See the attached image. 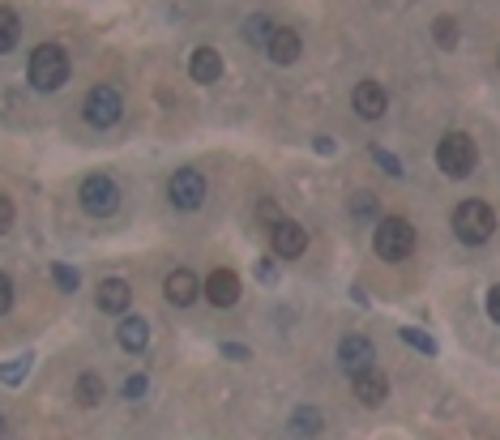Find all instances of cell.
Here are the masks:
<instances>
[{
	"mask_svg": "<svg viewBox=\"0 0 500 440\" xmlns=\"http://www.w3.org/2000/svg\"><path fill=\"white\" fill-rule=\"evenodd\" d=\"M270 244H274L278 257H300L303 248H308V231H303L300 223L278 218V223H270Z\"/></svg>",
	"mask_w": 500,
	"mask_h": 440,
	"instance_id": "8",
	"label": "cell"
},
{
	"mask_svg": "<svg viewBox=\"0 0 500 440\" xmlns=\"http://www.w3.org/2000/svg\"><path fill=\"white\" fill-rule=\"evenodd\" d=\"M355 206H360V210H355L360 218H368V214H372V197H355Z\"/></svg>",
	"mask_w": 500,
	"mask_h": 440,
	"instance_id": "33",
	"label": "cell"
},
{
	"mask_svg": "<svg viewBox=\"0 0 500 440\" xmlns=\"http://www.w3.org/2000/svg\"><path fill=\"white\" fill-rule=\"evenodd\" d=\"M116 338H120L124 350H146V342H150V325L141 317H124L120 330H116Z\"/></svg>",
	"mask_w": 500,
	"mask_h": 440,
	"instance_id": "17",
	"label": "cell"
},
{
	"mask_svg": "<svg viewBox=\"0 0 500 440\" xmlns=\"http://www.w3.org/2000/svg\"><path fill=\"white\" fill-rule=\"evenodd\" d=\"M402 342H410V347L424 350V355H437V342H432L424 330H410V325H407V330H402Z\"/></svg>",
	"mask_w": 500,
	"mask_h": 440,
	"instance_id": "23",
	"label": "cell"
},
{
	"mask_svg": "<svg viewBox=\"0 0 500 440\" xmlns=\"http://www.w3.org/2000/svg\"><path fill=\"white\" fill-rule=\"evenodd\" d=\"M82 116H86L91 129H111V124L124 116L120 91H116V86H94V91L86 94V103H82Z\"/></svg>",
	"mask_w": 500,
	"mask_h": 440,
	"instance_id": "6",
	"label": "cell"
},
{
	"mask_svg": "<svg viewBox=\"0 0 500 440\" xmlns=\"http://www.w3.org/2000/svg\"><path fill=\"white\" fill-rule=\"evenodd\" d=\"M257 210H261V223H278V206L274 201H261Z\"/></svg>",
	"mask_w": 500,
	"mask_h": 440,
	"instance_id": "31",
	"label": "cell"
},
{
	"mask_svg": "<svg viewBox=\"0 0 500 440\" xmlns=\"http://www.w3.org/2000/svg\"><path fill=\"white\" fill-rule=\"evenodd\" d=\"M338 364L347 368V372L372 364V342H368L364 334H347L342 342H338Z\"/></svg>",
	"mask_w": 500,
	"mask_h": 440,
	"instance_id": "15",
	"label": "cell"
},
{
	"mask_svg": "<svg viewBox=\"0 0 500 440\" xmlns=\"http://www.w3.org/2000/svg\"><path fill=\"white\" fill-rule=\"evenodd\" d=\"M351 389H355V397L364 402V407H380L385 397H389V380L380 377L377 368H355V380H351Z\"/></svg>",
	"mask_w": 500,
	"mask_h": 440,
	"instance_id": "10",
	"label": "cell"
},
{
	"mask_svg": "<svg viewBox=\"0 0 500 440\" xmlns=\"http://www.w3.org/2000/svg\"><path fill=\"white\" fill-rule=\"evenodd\" d=\"M0 432H5V419H0Z\"/></svg>",
	"mask_w": 500,
	"mask_h": 440,
	"instance_id": "34",
	"label": "cell"
},
{
	"mask_svg": "<svg viewBox=\"0 0 500 440\" xmlns=\"http://www.w3.org/2000/svg\"><path fill=\"white\" fill-rule=\"evenodd\" d=\"M163 295H167V304H176V308L197 304V295H201V278H197L193 270H171V278L163 282Z\"/></svg>",
	"mask_w": 500,
	"mask_h": 440,
	"instance_id": "9",
	"label": "cell"
},
{
	"mask_svg": "<svg viewBox=\"0 0 500 440\" xmlns=\"http://www.w3.org/2000/svg\"><path fill=\"white\" fill-rule=\"evenodd\" d=\"M9 308H14V282H9V278L0 273V317H5Z\"/></svg>",
	"mask_w": 500,
	"mask_h": 440,
	"instance_id": "26",
	"label": "cell"
},
{
	"mask_svg": "<svg viewBox=\"0 0 500 440\" xmlns=\"http://www.w3.org/2000/svg\"><path fill=\"white\" fill-rule=\"evenodd\" d=\"M206 300H210L214 308H231V304H240V273H231V270H214L210 278H206Z\"/></svg>",
	"mask_w": 500,
	"mask_h": 440,
	"instance_id": "12",
	"label": "cell"
},
{
	"mask_svg": "<svg viewBox=\"0 0 500 440\" xmlns=\"http://www.w3.org/2000/svg\"><path fill=\"white\" fill-rule=\"evenodd\" d=\"M188 73H193V81L210 86V81L223 77V56H218L214 47H197V52H193V61H188Z\"/></svg>",
	"mask_w": 500,
	"mask_h": 440,
	"instance_id": "16",
	"label": "cell"
},
{
	"mask_svg": "<svg viewBox=\"0 0 500 440\" xmlns=\"http://www.w3.org/2000/svg\"><path fill=\"white\" fill-rule=\"evenodd\" d=\"M265 52H270L274 64H295L303 52V39L300 31H291V26H274L270 39H265Z\"/></svg>",
	"mask_w": 500,
	"mask_h": 440,
	"instance_id": "11",
	"label": "cell"
},
{
	"mask_svg": "<svg viewBox=\"0 0 500 440\" xmlns=\"http://www.w3.org/2000/svg\"><path fill=\"white\" fill-rule=\"evenodd\" d=\"M223 355H231V359H236V355H240V359H248V347H236V342H223Z\"/></svg>",
	"mask_w": 500,
	"mask_h": 440,
	"instance_id": "32",
	"label": "cell"
},
{
	"mask_svg": "<svg viewBox=\"0 0 500 440\" xmlns=\"http://www.w3.org/2000/svg\"><path fill=\"white\" fill-rule=\"evenodd\" d=\"M167 197H171V206L176 210H197L201 201H206V176L193 167H180L176 176H171V184H167Z\"/></svg>",
	"mask_w": 500,
	"mask_h": 440,
	"instance_id": "7",
	"label": "cell"
},
{
	"mask_svg": "<svg viewBox=\"0 0 500 440\" xmlns=\"http://www.w3.org/2000/svg\"><path fill=\"white\" fill-rule=\"evenodd\" d=\"M52 273H56V287H61V291H77V282H82L77 270H69V265H61V261L52 265Z\"/></svg>",
	"mask_w": 500,
	"mask_h": 440,
	"instance_id": "25",
	"label": "cell"
},
{
	"mask_svg": "<svg viewBox=\"0 0 500 440\" xmlns=\"http://www.w3.org/2000/svg\"><path fill=\"white\" fill-rule=\"evenodd\" d=\"M291 432H308V436H317V432H321V415L312 407H300V410H295V419H291Z\"/></svg>",
	"mask_w": 500,
	"mask_h": 440,
	"instance_id": "20",
	"label": "cell"
},
{
	"mask_svg": "<svg viewBox=\"0 0 500 440\" xmlns=\"http://www.w3.org/2000/svg\"><path fill=\"white\" fill-rule=\"evenodd\" d=\"M475 141L466 133H445L437 146V167L449 176V180H466L470 171H475Z\"/></svg>",
	"mask_w": 500,
	"mask_h": 440,
	"instance_id": "4",
	"label": "cell"
},
{
	"mask_svg": "<svg viewBox=\"0 0 500 440\" xmlns=\"http://www.w3.org/2000/svg\"><path fill=\"white\" fill-rule=\"evenodd\" d=\"M129 300H133V291H129L124 278H103V287L94 295L99 312H129Z\"/></svg>",
	"mask_w": 500,
	"mask_h": 440,
	"instance_id": "14",
	"label": "cell"
},
{
	"mask_svg": "<svg viewBox=\"0 0 500 440\" xmlns=\"http://www.w3.org/2000/svg\"><path fill=\"white\" fill-rule=\"evenodd\" d=\"M82 210L94 218H111L120 210V184L111 176H86L82 180Z\"/></svg>",
	"mask_w": 500,
	"mask_h": 440,
	"instance_id": "5",
	"label": "cell"
},
{
	"mask_svg": "<svg viewBox=\"0 0 500 440\" xmlns=\"http://www.w3.org/2000/svg\"><path fill=\"white\" fill-rule=\"evenodd\" d=\"M77 402L82 407H99L103 402V377L99 372H82L77 377Z\"/></svg>",
	"mask_w": 500,
	"mask_h": 440,
	"instance_id": "18",
	"label": "cell"
},
{
	"mask_svg": "<svg viewBox=\"0 0 500 440\" xmlns=\"http://www.w3.org/2000/svg\"><path fill=\"white\" fill-rule=\"evenodd\" d=\"M492 231H496V210L487 206V201L470 197L462 201L454 210V235L462 244H470V248H479V244L492 240Z\"/></svg>",
	"mask_w": 500,
	"mask_h": 440,
	"instance_id": "1",
	"label": "cell"
},
{
	"mask_svg": "<svg viewBox=\"0 0 500 440\" xmlns=\"http://www.w3.org/2000/svg\"><path fill=\"white\" fill-rule=\"evenodd\" d=\"M17 39H22V22H17L14 9H5V5H0V56H5V52H14Z\"/></svg>",
	"mask_w": 500,
	"mask_h": 440,
	"instance_id": "19",
	"label": "cell"
},
{
	"mask_svg": "<svg viewBox=\"0 0 500 440\" xmlns=\"http://www.w3.org/2000/svg\"><path fill=\"white\" fill-rule=\"evenodd\" d=\"M257 278L261 282H278V270H274L270 261H257Z\"/></svg>",
	"mask_w": 500,
	"mask_h": 440,
	"instance_id": "30",
	"label": "cell"
},
{
	"mask_svg": "<svg viewBox=\"0 0 500 440\" xmlns=\"http://www.w3.org/2000/svg\"><path fill=\"white\" fill-rule=\"evenodd\" d=\"M372 248H377L380 261H407L415 253V227L407 218H380L377 235H372Z\"/></svg>",
	"mask_w": 500,
	"mask_h": 440,
	"instance_id": "3",
	"label": "cell"
},
{
	"mask_svg": "<svg viewBox=\"0 0 500 440\" xmlns=\"http://www.w3.org/2000/svg\"><path fill=\"white\" fill-rule=\"evenodd\" d=\"M31 364H34V355H22L14 364H0V380H5V385H22V377L31 372Z\"/></svg>",
	"mask_w": 500,
	"mask_h": 440,
	"instance_id": "21",
	"label": "cell"
},
{
	"mask_svg": "<svg viewBox=\"0 0 500 440\" xmlns=\"http://www.w3.org/2000/svg\"><path fill=\"white\" fill-rule=\"evenodd\" d=\"M351 107H355V116H364V120H380L385 107H389V94L380 91L377 81H360L355 94H351Z\"/></svg>",
	"mask_w": 500,
	"mask_h": 440,
	"instance_id": "13",
	"label": "cell"
},
{
	"mask_svg": "<svg viewBox=\"0 0 500 440\" xmlns=\"http://www.w3.org/2000/svg\"><path fill=\"white\" fill-rule=\"evenodd\" d=\"M26 77H31L34 91H43V94L61 91L64 81H69V56H64V47H56V43L34 47L31 64H26Z\"/></svg>",
	"mask_w": 500,
	"mask_h": 440,
	"instance_id": "2",
	"label": "cell"
},
{
	"mask_svg": "<svg viewBox=\"0 0 500 440\" xmlns=\"http://www.w3.org/2000/svg\"><path fill=\"white\" fill-rule=\"evenodd\" d=\"M432 34H437V43L445 47V52H449V47H457V22H454V17H437Z\"/></svg>",
	"mask_w": 500,
	"mask_h": 440,
	"instance_id": "22",
	"label": "cell"
},
{
	"mask_svg": "<svg viewBox=\"0 0 500 440\" xmlns=\"http://www.w3.org/2000/svg\"><path fill=\"white\" fill-rule=\"evenodd\" d=\"M9 227H14V201L0 193V235H5Z\"/></svg>",
	"mask_w": 500,
	"mask_h": 440,
	"instance_id": "27",
	"label": "cell"
},
{
	"mask_svg": "<svg viewBox=\"0 0 500 440\" xmlns=\"http://www.w3.org/2000/svg\"><path fill=\"white\" fill-rule=\"evenodd\" d=\"M372 158H377V163H380V167H385V171H389V176H402V163H398L394 154H385V150H372Z\"/></svg>",
	"mask_w": 500,
	"mask_h": 440,
	"instance_id": "28",
	"label": "cell"
},
{
	"mask_svg": "<svg viewBox=\"0 0 500 440\" xmlns=\"http://www.w3.org/2000/svg\"><path fill=\"white\" fill-rule=\"evenodd\" d=\"M146 394V377L137 372V377H129V385H124V397H141Z\"/></svg>",
	"mask_w": 500,
	"mask_h": 440,
	"instance_id": "29",
	"label": "cell"
},
{
	"mask_svg": "<svg viewBox=\"0 0 500 440\" xmlns=\"http://www.w3.org/2000/svg\"><path fill=\"white\" fill-rule=\"evenodd\" d=\"M270 22H265V17H248V26H244V34H248V43H265V39H270Z\"/></svg>",
	"mask_w": 500,
	"mask_h": 440,
	"instance_id": "24",
	"label": "cell"
}]
</instances>
